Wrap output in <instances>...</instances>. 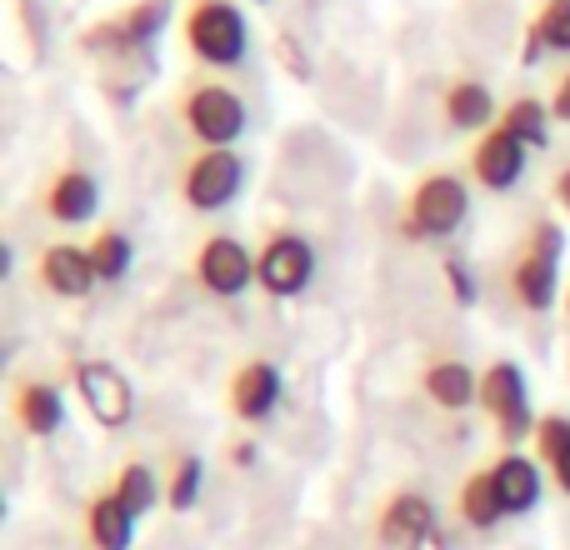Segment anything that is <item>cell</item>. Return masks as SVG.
Masks as SVG:
<instances>
[{
    "mask_svg": "<svg viewBox=\"0 0 570 550\" xmlns=\"http://www.w3.org/2000/svg\"><path fill=\"white\" fill-rule=\"evenodd\" d=\"M501 126L511 130V136L521 140V146L546 150V146H551V126H556V116H551V100L515 96L511 106H501Z\"/></svg>",
    "mask_w": 570,
    "mask_h": 550,
    "instance_id": "7402d4cb",
    "label": "cell"
},
{
    "mask_svg": "<svg viewBox=\"0 0 570 550\" xmlns=\"http://www.w3.org/2000/svg\"><path fill=\"white\" fill-rule=\"evenodd\" d=\"M531 445H535V461L556 471V465H561L566 455H570V415H561V411L541 415V425H535Z\"/></svg>",
    "mask_w": 570,
    "mask_h": 550,
    "instance_id": "4316f807",
    "label": "cell"
},
{
    "mask_svg": "<svg viewBox=\"0 0 570 550\" xmlns=\"http://www.w3.org/2000/svg\"><path fill=\"white\" fill-rule=\"evenodd\" d=\"M421 391L431 405H441V411H471L475 401H481V375H475L471 361H461V355H441V361H431L421 371Z\"/></svg>",
    "mask_w": 570,
    "mask_h": 550,
    "instance_id": "e0dca14e",
    "label": "cell"
},
{
    "mask_svg": "<svg viewBox=\"0 0 570 550\" xmlns=\"http://www.w3.org/2000/svg\"><path fill=\"white\" fill-rule=\"evenodd\" d=\"M246 190V160L236 150H196L180 170V200L196 216H220Z\"/></svg>",
    "mask_w": 570,
    "mask_h": 550,
    "instance_id": "8992f818",
    "label": "cell"
},
{
    "mask_svg": "<svg viewBox=\"0 0 570 550\" xmlns=\"http://www.w3.org/2000/svg\"><path fill=\"white\" fill-rule=\"evenodd\" d=\"M36 281L46 285L56 301H86V295L100 285V275H96V261H90V246H76V240H56V246L40 251Z\"/></svg>",
    "mask_w": 570,
    "mask_h": 550,
    "instance_id": "5bb4252c",
    "label": "cell"
},
{
    "mask_svg": "<svg viewBox=\"0 0 570 550\" xmlns=\"http://www.w3.org/2000/svg\"><path fill=\"white\" fill-rule=\"evenodd\" d=\"M455 515L465 521V531H495L501 521H511L505 515V501H501V491H495V475H491V465L485 471H471L461 481V491H455Z\"/></svg>",
    "mask_w": 570,
    "mask_h": 550,
    "instance_id": "44dd1931",
    "label": "cell"
},
{
    "mask_svg": "<svg viewBox=\"0 0 570 550\" xmlns=\"http://www.w3.org/2000/svg\"><path fill=\"white\" fill-rule=\"evenodd\" d=\"M561 256H566V236L556 220H535L531 236L521 246V261L511 266V295L521 311L546 315L566 301L561 291Z\"/></svg>",
    "mask_w": 570,
    "mask_h": 550,
    "instance_id": "7a4b0ae2",
    "label": "cell"
},
{
    "mask_svg": "<svg viewBox=\"0 0 570 550\" xmlns=\"http://www.w3.org/2000/svg\"><path fill=\"white\" fill-rule=\"evenodd\" d=\"M70 391L80 395L86 415L106 431H126L136 421V385L116 361H76L70 365Z\"/></svg>",
    "mask_w": 570,
    "mask_h": 550,
    "instance_id": "ba28073f",
    "label": "cell"
},
{
    "mask_svg": "<svg viewBox=\"0 0 570 550\" xmlns=\"http://www.w3.org/2000/svg\"><path fill=\"white\" fill-rule=\"evenodd\" d=\"M495 475V491L505 501V515H531L546 495V475H541V461L535 455H521V451H505L501 461L491 465Z\"/></svg>",
    "mask_w": 570,
    "mask_h": 550,
    "instance_id": "d6986e66",
    "label": "cell"
},
{
    "mask_svg": "<svg viewBox=\"0 0 570 550\" xmlns=\"http://www.w3.org/2000/svg\"><path fill=\"white\" fill-rule=\"evenodd\" d=\"M541 56H546L541 36H535V30H531V26H525V46H521V60H525V66H541Z\"/></svg>",
    "mask_w": 570,
    "mask_h": 550,
    "instance_id": "4dcf8cb0",
    "label": "cell"
},
{
    "mask_svg": "<svg viewBox=\"0 0 570 550\" xmlns=\"http://www.w3.org/2000/svg\"><path fill=\"white\" fill-rule=\"evenodd\" d=\"M196 281L216 301H240L256 285V251L240 236H206L196 251Z\"/></svg>",
    "mask_w": 570,
    "mask_h": 550,
    "instance_id": "9c48e42d",
    "label": "cell"
},
{
    "mask_svg": "<svg viewBox=\"0 0 570 550\" xmlns=\"http://www.w3.org/2000/svg\"><path fill=\"white\" fill-rule=\"evenodd\" d=\"M180 36L190 56L210 70H236L250 56V20L236 0H190Z\"/></svg>",
    "mask_w": 570,
    "mask_h": 550,
    "instance_id": "6da1fadb",
    "label": "cell"
},
{
    "mask_svg": "<svg viewBox=\"0 0 570 550\" xmlns=\"http://www.w3.org/2000/svg\"><path fill=\"white\" fill-rule=\"evenodd\" d=\"M441 531V515H435L431 495L421 491H395L375 515V541L385 550H435Z\"/></svg>",
    "mask_w": 570,
    "mask_h": 550,
    "instance_id": "30bf717a",
    "label": "cell"
},
{
    "mask_svg": "<svg viewBox=\"0 0 570 550\" xmlns=\"http://www.w3.org/2000/svg\"><path fill=\"white\" fill-rule=\"evenodd\" d=\"M441 281H445V291H451V301L461 305V311H471L475 305V271H471V261L465 256H441Z\"/></svg>",
    "mask_w": 570,
    "mask_h": 550,
    "instance_id": "83f0119b",
    "label": "cell"
},
{
    "mask_svg": "<svg viewBox=\"0 0 570 550\" xmlns=\"http://www.w3.org/2000/svg\"><path fill=\"white\" fill-rule=\"evenodd\" d=\"M200 491H206V461H200L196 451L176 455V465H170V475H166V505L186 515L200 505Z\"/></svg>",
    "mask_w": 570,
    "mask_h": 550,
    "instance_id": "d4e9b609",
    "label": "cell"
},
{
    "mask_svg": "<svg viewBox=\"0 0 570 550\" xmlns=\"http://www.w3.org/2000/svg\"><path fill=\"white\" fill-rule=\"evenodd\" d=\"M551 481H556V491H561V495H570V455L551 471Z\"/></svg>",
    "mask_w": 570,
    "mask_h": 550,
    "instance_id": "d6a6232c",
    "label": "cell"
},
{
    "mask_svg": "<svg viewBox=\"0 0 570 550\" xmlns=\"http://www.w3.org/2000/svg\"><path fill=\"white\" fill-rule=\"evenodd\" d=\"M525 170H531V146H521V140H515L505 126H491L485 136H475V146H471V180L481 190L505 196V190H515L525 180Z\"/></svg>",
    "mask_w": 570,
    "mask_h": 550,
    "instance_id": "8fae6325",
    "label": "cell"
},
{
    "mask_svg": "<svg viewBox=\"0 0 570 550\" xmlns=\"http://www.w3.org/2000/svg\"><path fill=\"white\" fill-rule=\"evenodd\" d=\"M136 526H140V515L130 511L116 491L96 495V501L86 505V541L96 550H130L136 546Z\"/></svg>",
    "mask_w": 570,
    "mask_h": 550,
    "instance_id": "ffe728a7",
    "label": "cell"
},
{
    "mask_svg": "<svg viewBox=\"0 0 570 550\" xmlns=\"http://www.w3.org/2000/svg\"><path fill=\"white\" fill-rule=\"evenodd\" d=\"M10 411H16V425L30 435V441H50V435L66 431L70 405H66V391H60L56 381H20Z\"/></svg>",
    "mask_w": 570,
    "mask_h": 550,
    "instance_id": "2e32d148",
    "label": "cell"
},
{
    "mask_svg": "<svg viewBox=\"0 0 570 550\" xmlns=\"http://www.w3.org/2000/svg\"><path fill=\"white\" fill-rule=\"evenodd\" d=\"M230 465H256V441H236V445H230Z\"/></svg>",
    "mask_w": 570,
    "mask_h": 550,
    "instance_id": "1f68e13d",
    "label": "cell"
},
{
    "mask_svg": "<svg viewBox=\"0 0 570 550\" xmlns=\"http://www.w3.org/2000/svg\"><path fill=\"white\" fill-rule=\"evenodd\" d=\"M551 116L561 120V126H570V70L556 80V90H551Z\"/></svg>",
    "mask_w": 570,
    "mask_h": 550,
    "instance_id": "f1b7e54d",
    "label": "cell"
},
{
    "mask_svg": "<svg viewBox=\"0 0 570 550\" xmlns=\"http://www.w3.org/2000/svg\"><path fill=\"white\" fill-rule=\"evenodd\" d=\"M230 415L240 425H266L285 401V375L276 361H246L230 375Z\"/></svg>",
    "mask_w": 570,
    "mask_h": 550,
    "instance_id": "4fadbf2b",
    "label": "cell"
},
{
    "mask_svg": "<svg viewBox=\"0 0 570 550\" xmlns=\"http://www.w3.org/2000/svg\"><path fill=\"white\" fill-rule=\"evenodd\" d=\"M180 126L200 150H236V140L250 126V110L226 80H196L180 96Z\"/></svg>",
    "mask_w": 570,
    "mask_h": 550,
    "instance_id": "277c9868",
    "label": "cell"
},
{
    "mask_svg": "<svg viewBox=\"0 0 570 550\" xmlns=\"http://www.w3.org/2000/svg\"><path fill=\"white\" fill-rule=\"evenodd\" d=\"M90 261H96V275L100 285H120L136 266V240L126 236V230H100L96 240H90Z\"/></svg>",
    "mask_w": 570,
    "mask_h": 550,
    "instance_id": "cb8c5ba5",
    "label": "cell"
},
{
    "mask_svg": "<svg viewBox=\"0 0 570 550\" xmlns=\"http://www.w3.org/2000/svg\"><path fill=\"white\" fill-rule=\"evenodd\" d=\"M46 216L56 226H86V220L100 216V180L90 170H60L46 186Z\"/></svg>",
    "mask_w": 570,
    "mask_h": 550,
    "instance_id": "ac0fdd59",
    "label": "cell"
},
{
    "mask_svg": "<svg viewBox=\"0 0 570 550\" xmlns=\"http://www.w3.org/2000/svg\"><path fill=\"white\" fill-rule=\"evenodd\" d=\"M471 220V186L455 170H431L405 200V240H451L455 230Z\"/></svg>",
    "mask_w": 570,
    "mask_h": 550,
    "instance_id": "3957f363",
    "label": "cell"
},
{
    "mask_svg": "<svg viewBox=\"0 0 570 550\" xmlns=\"http://www.w3.org/2000/svg\"><path fill=\"white\" fill-rule=\"evenodd\" d=\"M110 491H116L136 515H150L160 501H166V485L156 481V471H150L146 461H126V465H120L116 481H110Z\"/></svg>",
    "mask_w": 570,
    "mask_h": 550,
    "instance_id": "603a6c76",
    "label": "cell"
},
{
    "mask_svg": "<svg viewBox=\"0 0 570 550\" xmlns=\"http://www.w3.org/2000/svg\"><path fill=\"white\" fill-rule=\"evenodd\" d=\"M531 30L541 36L546 56H570V0H546V6L535 10Z\"/></svg>",
    "mask_w": 570,
    "mask_h": 550,
    "instance_id": "484cf974",
    "label": "cell"
},
{
    "mask_svg": "<svg viewBox=\"0 0 570 550\" xmlns=\"http://www.w3.org/2000/svg\"><path fill=\"white\" fill-rule=\"evenodd\" d=\"M566 311H570V295H566Z\"/></svg>",
    "mask_w": 570,
    "mask_h": 550,
    "instance_id": "836d02e7",
    "label": "cell"
},
{
    "mask_svg": "<svg viewBox=\"0 0 570 550\" xmlns=\"http://www.w3.org/2000/svg\"><path fill=\"white\" fill-rule=\"evenodd\" d=\"M551 196H556V206H561L566 216H570V166L556 170V180H551Z\"/></svg>",
    "mask_w": 570,
    "mask_h": 550,
    "instance_id": "f546056e",
    "label": "cell"
},
{
    "mask_svg": "<svg viewBox=\"0 0 570 550\" xmlns=\"http://www.w3.org/2000/svg\"><path fill=\"white\" fill-rule=\"evenodd\" d=\"M441 120L455 136H485L491 126H501V106H495L485 80H451L441 90Z\"/></svg>",
    "mask_w": 570,
    "mask_h": 550,
    "instance_id": "9a60e30c",
    "label": "cell"
},
{
    "mask_svg": "<svg viewBox=\"0 0 570 550\" xmlns=\"http://www.w3.org/2000/svg\"><path fill=\"white\" fill-rule=\"evenodd\" d=\"M315 266H321V256H315L311 236H301V230H271L256 251V285L271 301H295L301 291H311Z\"/></svg>",
    "mask_w": 570,
    "mask_h": 550,
    "instance_id": "52a82bcc",
    "label": "cell"
},
{
    "mask_svg": "<svg viewBox=\"0 0 570 550\" xmlns=\"http://www.w3.org/2000/svg\"><path fill=\"white\" fill-rule=\"evenodd\" d=\"M481 411L491 415L505 451H521V441H531L535 425H541L531 405V381L515 361H491L481 371Z\"/></svg>",
    "mask_w": 570,
    "mask_h": 550,
    "instance_id": "5b68a950",
    "label": "cell"
},
{
    "mask_svg": "<svg viewBox=\"0 0 570 550\" xmlns=\"http://www.w3.org/2000/svg\"><path fill=\"white\" fill-rule=\"evenodd\" d=\"M170 16H176V0H136V6H126L116 20H106V26H96L86 36L90 50L110 46L120 50V56H130V50H150L160 36H166Z\"/></svg>",
    "mask_w": 570,
    "mask_h": 550,
    "instance_id": "7c38bea8",
    "label": "cell"
}]
</instances>
